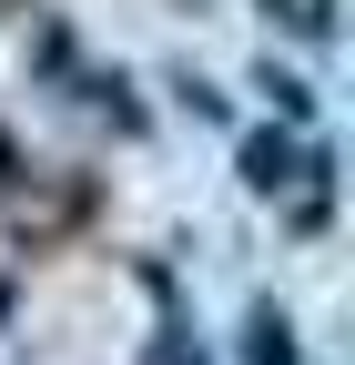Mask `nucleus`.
I'll return each instance as SVG.
<instances>
[{"instance_id":"nucleus-6","label":"nucleus","mask_w":355,"mask_h":365,"mask_svg":"<svg viewBox=\"0 0 355 365\" xmlns=\"http://www.w3.org/2000/svg\"><path fill=\"white\" fill-rule=\"evenodd\" d=\"M21 182H31V153L11 143V132H0V193H21Z\"/></svg>"},{"instance_id":"nucleus-3","label":"nucleus","mask_w":355,"mask_h":365,"mask_svg":"<svg viewBox=\"0 0 355 365\" xmlns=\"http://www.w3.org/2000/svg\"><path fill=\"white\" fill-rule=\"evenodd\" d=\"M284 223H294V234H325V223H335V153L315 143V163H304V182H294V193L274 203Z\"/></svg>"},{"instance_id":"nucleus-4","label":"nucleus","mask_w":355,"mask_h":365,"mask_svg":"<svg viewBox=\"0 0 355 365\" xmlns=\"http://www.w3.org/2000/svg\"><path fill=\"white\" fill-rule=\"evenodd\" d=\"M244 365H304L294 314H284V304H254V314H244Z\"/></svg>"},{"instance_id":"nucleus-1","label":"nucleus","mask_w":355,"mask_h":365,"mask_svg":"<svg viewBox=\"0 0 355 365\" xmlns=\"http://www.w3.org/2000/svg\"><path fill=\"white\" fill-rule=\"evenodd\" d=\"M304 163H315V143H294V132H274V122L234 132V182H244L254 203H284L294 182H304Z\"/></svg>"},{"instance_id":"nucleus-5","label":"nucleus","mask_w":355,"mask_h":365,"mask_svg":"<svg viewBox=\"0 0 355 365\" xmlns=\"http://www.w3.org/2000/svg\"><path fill=\"white\" fill-rule=\"evenodd\" d=\"M163 81H173V102H183L193 122H234V102H224V81H213V71H193V61H173Z\"/></svg>"},{"instance_id":"nucleus-2","label":"nucleus","mask_w":355,"mask_h":365,"mask_svg":"<svg viewBox=\"0 0 355 365\" xmlns=\"http://www.w3.org/2000/svg\"><path fill=\"white\" fill-rule=\"evenodd\" d=\"M254 91H264V102L284 112L274 132H294V143H315V81H304L294 61H274V51H264V61H254Z\"/></svg>"}]
</instances>
